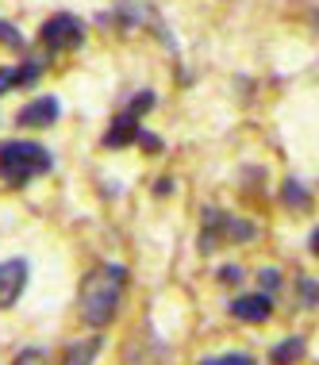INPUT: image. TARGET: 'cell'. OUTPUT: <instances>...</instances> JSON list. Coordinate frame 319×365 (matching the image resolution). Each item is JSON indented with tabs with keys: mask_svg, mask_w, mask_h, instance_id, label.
I'll use <instances>...</instances> for the list:
<instances>
[{
	"mask_svg": "<svg viewBox=\"0 0 319 365\" xmlns=\"http://www.w3.org/2000/svg\"><path fill=\"white\" fill-rule=\"evenodd\" d=\"M0 24H4V19H0Z\"/></svg>",
	"mask_w": 319,
	"mask_h": 365,
	"instance_id": "obj_21",
	"label": "cell"
},
{
	"mask_svg": "<svg viewBox=\"0 0 319 365\" xmlns=\"http://www.w3.org/2000/svg\"><path fill=\"white\" fill-rule=\"evenodd\" d=\"M39 361H43V350H27L16 358V365H39Z\"/></svg>",
	"mask_w": 319,
	"mask_h": 365,
	"instance_id": "obj_18",
	"label": "cell"
},
{
	"mask_svg": "<svg viewBox=\"0 0 319 365\" xmlns=\"http://www.w3.org/2000/svg\"><path fill=\"white\" fill-rule=\"evenodd\" d=\"M269 296L265 292H250V296H238V300L231 304V312H235V319H243V323H265L269 319Z\"/></svg>",
	"mask_w": 319,
	"mask_h": 365,
	"instance_id": "obj_6",
	"label": "cell"
},
{
	"mask_svg": "<svg viewBox=\"0 0 319 365\" xmlns=\"http://www.w3.org/2000/svg\"><path fill=\"white\" fill-rule=\"evenodd\" d=\"M312 250L319 254V227H315V231H312Z\"/></svg>",
	"mask_w": 319,
	"mask_h": 365,
	"instance_id": "obj_20",
	"label": "cell"
},
{
	"mask_svg": "<svg viewBox=\"0 0 319 365\" xmlns=\"http://www.w3.org/2000/svg\"><path fill=\"white\" fill-rule=\"evenodd\" d=\"M281 200L288 204V208H308V204H312V196H308V189L300 181H285V189H281Z\"/></svg>",
	"mask_w": 319,
	"mask_h": 365,
	"instance_id": "obj_9",
	"label": "cell"
},
{
	"mask_svg": "<svg viewBox=\"0 0 319 365\" xmlns=\"http://www.w3.org/2000/svg\"><path fill=\"white\" fill-rule=\"evenodd\" d=\"M12 88H19V70L16 66H0V96L12 93Z\"/></svg>",
	"mask_w": 319,
	"mask_h": 365,
	"instance_id": "obj_12",
	"label": "cell"
},
{
	"mask_svg": "<svg viewBox=\"0 0 319 365\" xmlns=\"http://www.w3.org/2000/svg\"><path fill=\"white\" fill-rule=\"evenodd\" d=\"M300 358H304V339H288V342H281V346L273 350V365H293Z\"/></svg>",
	"mask_w": 319,
	"mask_h": 365,
	"instance_id": "obj_8",
	"label": "cell"
},
{
	"mask_svg": "<svg viewBox=\"0 0 319 365\" xmlns=\"http://www.w3.org/2000/svg\"><path fill=\"white\" fill-rule=\"evenodd\" d=\"M123 284H127V269H123V265H104V269H93L85 277V284H81V319L93 323V327L112 323L116 312H119Z\"/></svg>",
	"mask_w": 319,
	"mask_h": 365,
	"instance_id": "obj_1",
	"label": "cell"
},
{
	"mask_svg": "<svg viewBox=\"0 0 319 365\" xmlns=\"http://www.w3.org/2000/svg\"><path fill=\"white\" fill-rule=\"evenodd\" d=\"M277 277H281V273L265 269V273H262V284H265V289H277Z\"/></svg>",
	"mask_w": 319,
	"mask_h": 365,
	"instance_id": "obj_19",
	"label": "cell"
},
{
	"mask_svg": "<svg viewBox=\"0 0 319 365\" xmlns=\"http://www.w3.org/2000/svg\"><path fill=\"white\" fill-rule=\"evenodd\" d=\"M96 350H101V339H93V342H85V346H74L66 354V365H88L96 358Z\"/></svg>",
	"mask_w": 319,
	"mask_h": 365,
	"instance_id": "obj_10",
	"label": "cell"
},
{
	"mask_svg": "<svg viewBox=\"0 0 319 365\" xmlns=\"http://www.w3.org/2000/svg\"><path fill=\"white\" fill-rule=\"evenodd\" d=\"M54 165V158L46 146L27 143V139H4L0 143V181L12 185V189H24L31 177L46 173Z\"/></svg>",
	"mask_w": 319,
	"mask_h": 365,
	"instance_id": "obj_2",
	"label": "cell"
},
{
	"mask_svg": "<svg viewBox=\"0 0 319 365\" xmlns=\"http://www.w3.org/2000/svg\"><path fill=\"white\" fill-rule=\"evenodd\" d=\"M138 131H143V123H138V115L131 112H123V115H116L112 127H108V135H104V146H127V143H135L138 139Z\"/></svg>",
	"mask_w": 319,
	"mask_h": 365,
	"instance_id": "obj_7",
	"label": "cell"
},
{
	"mask_svg": "<svg viewBox=\"0 0 319 365\" xmlns=\"http://www.w3.org/2000/svg\"><path fill=\"white\" fill-rule=\"evenodd\" d=\"M54 120H58V101L54 96H35V101L24 104L19 115H16V123L27 127V131H35V127H51Z\"/></svg>",
	"mask_w": 319,
	"mask_h": 365,
	"instance_id": "obj_5",
	"label": "cell"
},
{
	"mask_svg": "<svg viewBox=\"0 0 319 365\" xmlns=\"http://www.w3.org/2000/svg\"><path fill=\"white\" fill-rule=\"evenodd\" d=\"M39 43H43L46 51H74V46L85 43V24L69 12H58L39 27Z\"/></svg>",
	"mask_w": 319,
	"mask_h": 365,
	"instance_id": "obj_3",
	"label": "cell"
},
{
	"mask_svg": "<svg viewBox=\"0 0 319 365\" xmlns=\"http://www.w3.org/2000/svg\"><path fill=\"white\" fill-rule=\"evenodd\" d=\"M219 281H223V284H238V281H243V269H238V265H223V269H219Z\"/></svg>",
	"mask_w": 319,
	"mask_h": 365,
	"instance_id": "obj_17",
	"label": "cell"
},
{
	"mask_svg": "<svg viewBox=\"0 0 319 365\" xmlns=\"http://www.w3.org/2000/svg\"><path fill=\"white\" fill-rule=\"evenodd\" d=\"M138 146H143L146 154H158L162 150V139H158V135H151V131H138V139H135Z\"/></svg>",
	"mask_w": 319,
	"mask_h": 365,
	"instance_id": "obj_16",
	"label": "cell"
},
{
	"mask_svg": "<svg viewBox=\"0 0 319 365\" xmlns=\"http://www.w3.org/2000/svg\"><path fill=\"white\" fill-rule=\"evenodd\" d=\"M24 284H27V262H24V258L0 262V312L12 308V304L19 300Z\"/></svg>",
	"mask_w": 319,
	"mask_h": 365,
	"instance_id": "obj_4",
	"label": "cell"
},
{
	"mask_svg": "<svg viewBox=\"0 0 319 365\" xmlns=\"http://www.w3.org/2000/svg\"><path fill=\"white\" fill-rule=\"evenodd\" d=\"M201 365H254V358H246V354H223V358H208Z\"/></svg>",
	"mask_w": 319,
	"mask_h": 365,
	"instance_id": "obj_14",
	"label": "cell"
},
{
	"mask_svg": "<svg viewBox=\"0 0 319 365\" xmlns=\"http://www.w3.org/2000/svg\"><path fill=\"white\" fill-rule=\"evenodd\" d=\"M39 73H43V58H27V62L19 66V88H31L39 81Z\"/></svg>",
	"mask_w": 319,
	"mask_h": 365,
	"instance_id": "obj_11",
	"label": "cell"
},
{
	"mask_svg": "<svg viewBox=\"0 0 319 365\" xmlns=\"http://www.w3.org/2000/svg\"><path fill=\"white\" fill-rule=\"evenodd\" d=\"M151 108H154V93H138L135 101H131V108H127V112H131V115H138V120H143V115L151 112Z\"/></svg>",
	"mask_w": 319,
	"mask_h": 365,
	"instance_id": "obj_13",
	"label": "cell"
},
{
	"mask_svg": "<svg viewBox=\"0 0 319 365\" xmlns=\"http://www.w3.org/2000/svg\"><path fill=\"white\" fill-rule=\"evenodd\" d=\"M0 43H8V46H24V35H19V27H16V24H0Z\"/></svg>",
	"mask_w": 319,
	"mask_h": 365,
	"instance_id": "obj_15",
	"label": "cell"
}]
</instances>
